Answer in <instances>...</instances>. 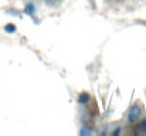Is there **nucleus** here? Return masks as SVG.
<instances>
[{
	"label": "nucleus",
	"instance_id": "1",
	"mask_svg": "<svg viewBox=\"0 0 146 136\" xmlns=\"http://www.w3.org/2000/svg\"><path fill=\"white\" fill-rule=\"evenodd\" d=\"M142 116H143V108L139 103H133L128 111V122L129 123H136Z\"/></svg>",
	"mask_w": 146,
	"mask_h": 136
},
{
	"label": "nucleus",
	"instance_id": "2",
	"mask_svg": "<svg viewBox=\"0 0 146 136\" xmlns=\"http://www.w3.org/2000/svg\"><path fill=\"white\" fill-rule=\"evenodd\" d=\"M90 101H91V95H90V92H87V91L80 92V94H78V96H77V103H78V105H81V106L88 105V103H90Z\"/></svg>",
	"mask_w": 146,
	"mask_h": 136
},
{
	"label": "nucleus",
	"instance_id": "3",
	"mask_svg": "<svg viewBox=\"0 0 146 136\" xmlns=\"http://www.w3.org/2000/svg\"><path fill=\"white\" fill-rule=\"evenodd\" d=\"M136 123H138V125H136V126H138V133H145L146 135V118L145 119L141 118Z\"/></svg>",
	"mask_w": 146,
	"mask_h": 136
},
{
	"label": "nucleus",
	"instance_id": "4",
	"mask_svg": "<svg viewBox=\"0 0 146 136\" xmlns=\"http://www.w3.org/2000/svg\"><path fill=\"white\" fill-rule=\"evenodd\" d=\"M24 11H26V14H29V16H34L36 14V6H34V3H27L26 4V7H24Z\"/></svg>",
	"mask_w": 146,
	"mask_h": 136
},
{
	"label": "nucleus",
	"instance_id": "5",
	"mask_svg": "<svg viewBox=\"0 0 146 136\" xmlns=\"http://www.w3.org/2000/svg\"><path fill=\"white\" fill-rule=\"evenodd\" d=\"M17 29H16V26L14 24H11V23H9V24H6L4 26V31L6 33H14Z\"/></svg>",
	"mask_w": 146,
	"mask_h": 136
},
{
	"label": "nucleus",
	"instance_id": "6",
	"mask_svg": "<svg viewBox=\"0 0 146 136\" xmlns=\"http://www.w3.org/2000/svg\"><path fill=\"white\" fill-rule=\"evenodd\" d=\"M119 132H121V129L118 128V129H115V131H112V132H111V135H118Z\"/></svg>",
	"mask_w": 146,
	"mask_h": 136
},
{
	"label": "nucleus",
	"instance_id": "7",
	"mask_svg": "<svg viewBox=\"0 0 146 136\" xmlns=\"http://www.w3.org/2000/svg\"><path fill=\"white\" fill-rule=\"evenodd\" d=\"M47 1H52V0H47Z\"/></svg>",
	"mask_w": 146,
	"mask_h": 136
}]
</instances>
